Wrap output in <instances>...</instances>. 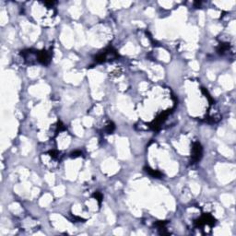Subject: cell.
<instances>
[{"mask_svg": "<svg viewBox=\"0 0 236 236\" xmlns=\"http://www.w3.org/2000/svg\"><path fill=\"white\" fill-rule=\"evenodd\" d=\"M202 156V148L201 145L197 142H195L192 148V160L193 161H198Z\"/></svg>", "mask_w": 236, "mask_h": 236, "instance_id": "1", "label": "cell"}, {"mask_svg": "<svg viewBox=\"0 0 236 236\" xmlns=\"http://www.w3.org/2000/svg\"><path fill=\"white\" fill-rule=\"evenodd\" d=\"M147 172H149V174H151L154 177L159 178L160 176V173H159L158 171H155V170H151V169H150V168H147Z\"/></svg>", "mask_w": 236, "mask_h": 236, "instance_id": "2", "label": "cell"}]
</instances>
